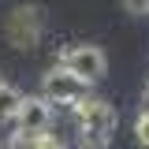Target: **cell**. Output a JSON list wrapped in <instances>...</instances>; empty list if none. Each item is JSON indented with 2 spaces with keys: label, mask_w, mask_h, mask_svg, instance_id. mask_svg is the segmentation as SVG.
I'll list each match as a JSON object with an SVG mask.
<instances>
[{
  "label": "cell",
  "mask_w": 149,
  "mask_h": 149,
  "mask_svg": "<svg viewBox=\"0 0 149 149\" xmlns=\"http://www.w3.org/2000/svg\"><path fill=\"white\" fill-rule=\"evenodd\" d=\"M74 123H78V138L90 149H104L112 142V134H116L119 116L104 97H86V101L74 104Z\"/></svg>",
  "instance_id": "1"
},
{
  "label": "cell",
  "mask_w": 149,
  "mask_h": 149,
  "mask_svg": "<svg viewBox=\"0 0 149 149\" xmlns=\"http://www.w3.org/2000/svg\"><path fill=\"white\" fill-rule=\"evenodd\" d=\"M45 34V8L41 4H19L11 15L4 19V37L11 49H22L30 52Z\"/></svg>",
  "instance_id": "2"
},
{
  "label": "cell",
  "mask_w": 149,
  "mask_h": 149,
  "mask_svg": "<svg viewBox=\"0 0 149 149\" xmlns=\"http://www.w3.org/2000/svg\"><path fill=\"white\" fill-rule=\"evenodd\" d=\"M56 67L71 71L74 78H82V82L90 86V82H101V78H104V71H108V60H104V52H101L97 45L78 41V45H67V49L60 52V63H56Z\"/></svg>",
  "instance_id": "3"
},
{
  "label": "cell",
  "mask_w": 149,
  "mask_h": 149,
  "mask_svg": "<svg viewBox=\"0 0 149 149\" xmlns=\"http://www.w3.org/2000/svg\"><path fill=\"white\" fill-rule=\"evenodd\" d=\"M90 97V86L82 82V78H74L71 71H63V67H52V71L41 78V101L52 108V104H67L74 108L78 101H86Z\"/></svg>",
  "instance_id": "4"
},
{
  "label": "cell",
  "mask_w": 149,
  "mask_h": 149,
  "mask_svg": "<svg viewBox=\"0 0 149 149\" xmlns=\"http://www.w3.org/2000/svg\"><path fill=\"white\" fill-rule=\"evenodd\" d=\"M15 123H19V134H49L52 108L41 97H22V104L15 112Z\"/></svg>",
  "instance_id": "5"
},
{
  "label": "cell",
  "mask_w": 149,
  "mask_h": 149,
  "mask_svg": "<svg viewBox=\"0 0 149 149\" xmlns=\"http://www.w3.org/2000/svg\"><path fill=\"white\" fill-rule=\"evenodd\" d=\"M8 149H63L56 134H11L8 138Z\"/></svg>",
  "instance_id": "6"
},
{
  "label": "cell",
  "mask_w": 149,
  "mask_h": 149,
  "mask_svg": "<svg viewBox=\"0 0 149 149\" xmlns=\"http://www.w3.org/2000/svg\"><path fill=\"white\" fill-rule=\"evenodd\" d=\"M22 97H26V93L19 90V86H11V82H4V86H0V123L15 119V112H19V104H22Z\"/></svg>",
  "instance_id": "7"
},
{
  "label": "cell",
  "mask_w": 149,
  "mask_h": 149,
  "mask_svg": "<svg viewBox=\"0 0 149 149\" xmlns=\"http://www.w3.org/2000/svg\"><path fill=\"white\" fill-rule=\"evenodd\" d=\"M134 138H138L142 149H149V108L138 112V119H134Z\"/></svg>",
  "instance_id": "8"
},
{
  "label": "cell",
  "mask_w": 149,
  "mask_h": 149,
  "mask_svg": "<svg viewBox=\"0 0 149 149\" xmlns=\"http://www.w3.org/2000/svg\"><path fill=\"white\" fill-rule=\"evenodd\" d=\"M123 8L130 15H149V0H123Z\"/></svg>",
  "instance_id": "9"
},
{
  "label": "cell",
  "mask_w": 149,
  "mask_h": 149,
  "mask_svg": "<svg viewBox=\"0 0 149 149\" xmlns=\"http://www.w3.org/2000/svg\"><path fill=\"white\" fill-rule=\"evenodd\" d=\"M146 108H149V86H146Z\"/></svg>",
  "instance_id": "10"
},
{
  "label": "cell",
  "mask_w": 149,
  "mask_h": 149,
  "mask_svg": "<svg viewBox=\"0 0 149 149\" xmlns=\"http://www.w3.org/2000/svg\"><path fill=\"white\" fill-rule=\"evenodd\" d=\"M0 86H4V74H0Z\"/></svg>",
  "instance_id": "11"
}]
</instances>
